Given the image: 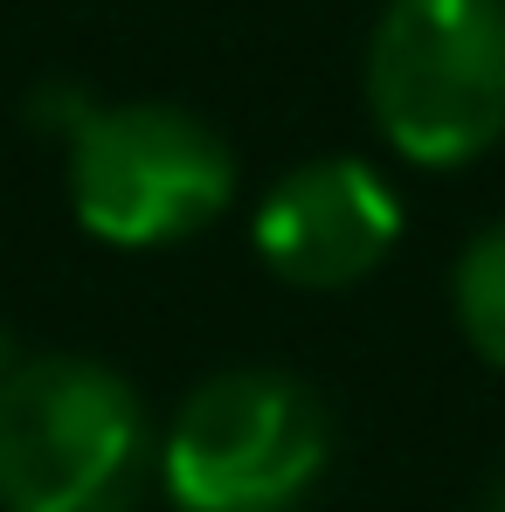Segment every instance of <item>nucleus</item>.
<instances>
[{"instance_id": "1", "label": "nucleus", "mask_w": 505, "mask_h": 512, "mask_svg": "<svg viewBox=\"0 0 505 512\" xmlns=\"http://www.w3.org/2000/svg\"><path fill=\"white\" fill-rule=\"evenodd\" d=\"M153 464L146 402L84 353H42L0 374V506L132 512Z\"/></svg>"}, {"instance_id": "2", "label": "nucleus", "mask_w": 505, "mask_h": 512, "mask_svg": "<svg viewBox=\"0 0 505 512\" xmlns=\"http://www.w3.org/2000/svg\"><path fill=\"white\" fill-rule=\"evenodd\" d=\"M367 111L416 167H471L505 139V0H388Z\"/></svg>"}, {"instance_id": "3", "label": "nucleus", "mask_w": 505, "mask_h": 512, "mask_svg": "<svg viewBox=\"0 0 505 512\" xmlns=\"http://www.w3.org/2000/svg\"><path fill=\"white\" fill-rule=\"evenodd\" d=\"M326 464V402L277 367L208 374L167 429V492L180 512H298Z\"/></svg>"}, {"instance_id": "4", "label": "nucleus", "mask_w": 505, "mask_h": 512, "mask_svg": "<svg viewBox=\"0 0 505 512\" xmlns=\"http://www.w3.org/2000/svg\"><path fill=\"white\" fill-rule=\"evenodd\" d=\"M236 194L222 132L180 104H104L70 125V208L111 250H160L208 229Z\"/></svg>"}, {"instance_id": "5", "label": "nucleus", "mask_w": 505, "mask_h": 512, "mask_svg": "<svg viewBox=\"0 0 505 512\" xmlns=\"http://www.w3.org/2000/svg\"><path fill=\"white\" fill-rule=\"evenodd\" d=\"M402 236V201L367 160H305L256 208V256L298 291L360 284Z\"/></svg>"}, {"instance_id": "6", "label": "nucleus", "mask_w": 505, "mask_h": 512, "mask_svg": "<svg viewBox=\"0 0 505 512\" xmlns=\"http://www.w3.org/2000/svg\"><path fill=\"white\" fill-rule=\"evenodd\" d=\"M457 326L505 374V222L478 229L457 256Z\"/></svg>"}, {"instance_id": "7", "label": "nucleus", "mask_w": 505, "mask_h": 512, "mask_svg": "<svg viewBox=\"0 0 505 512\" xmlns=\"http://www.w3.org/2000/svg\"><path fill=\"white\" fill-rule=\"evenodd\" d=\"M485 512H505V471L492 478V492H485Z\"/></svg>"}]
</instances>
